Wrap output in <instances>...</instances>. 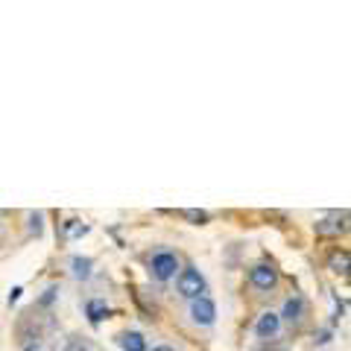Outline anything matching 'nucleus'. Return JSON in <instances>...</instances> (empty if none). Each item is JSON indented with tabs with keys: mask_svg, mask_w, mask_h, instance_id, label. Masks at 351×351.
Returning a JSON list of instances; mask_svg holds the SVG:
<instances>
[{
	"mask_svg": "<svg viewBox=\"0 0 351 351\" xmlns=\"http://www.w3.org/2000/svg\"><path fill=\"white\" fill-rule=\"evenodd\" d=\"M182 269V263H179V255L170 249H158V252H152V258H149V276L156 278V281H170L176 278V272Z\"/></svg>",
	"mask_w": 351,
	"mask_h": 351,
	"instance_id": "f257e3e1",
	"label": "nucleus"
},
{
	"mask_svg": "<svg viewBox=\"0 0 351 351\" xmlns=\"http://www.w3.org/2000/svg\"><path fill=\"white\" fill-rule=\"evenodd\" d=\"M176 287H179V293L184 295V299H199V295H205L208 290V284L202 278V272L196 269V267H184L179 269V276H176Z\"/></svg>",
	"mask_w": 351,
	"mask_h": 351,
	"instance_id": "f03ea898",
	"label": "nucleus"
},
{
	"mask_svg": "<svg viewBox=\"0 0 351 351\" xmlns=\"http://www.w3.org/2000/svg\"><path fill=\"white\" fill-rule=\"evenodd\" d=\"M313 232L319 237H339V234H346L348 232V211H337V214L325 217V219H316Z\"/></svg>",
	"mask_w": 351,
	"mask_h": 351,
	"instance_id": "7ed1b4c3",
	"label": "nucleus"
},
{
	"mask_svg": "<svg viewBox=\"0 0 351 351\" xmlns=\"http://www.w3.org/2000/svg\"><path fill=\"white\" fill-rule=\"evenodd\" d=\"M249 281H252V287H258V290H276V284H278V269L272 267V263H255V267L249 269Z\"/></svg>",
	"mask_w": 351,
	"mask_h": 351,
	"instance_id": "20e7f679",
	"label": "nucleus"
},
{
	"mask_svg": "<svg viewBox=\"0 0 351 351\" xmlns=\"http://www.w3.org/2000/svg\"><path fill=\"white\" fill-rule=\"evenodd\" d=\"M191 319L202 328H211L217 322V304L208 299V295H199V299L191 302Z\"/></svg>",
	"mask_w": 351,
	"mask_h": 351,
	"instance_id": "39448f33",
	"label": "nucleus"
},
{
	"mask_svg": "<svg viewBox=\"0 0 351 351\" xmlns=\"http://www.w3.org/2000/svg\"><path fill=\"white\" fill-rule=\"evenodd\" d=\"M278 331H281L278 313L267 311V313H261V316H258V322H255V334H258V339L269 343V339H276V337H278Z\"/></svg>",
	"mask_w": 351,
	"mask_h": 351,
	"instance_id": "423d86ee",
	"label": "nucleus"
},
{
	"mask_svg": "<svg viewBox=\"0 0 351 351\" xmlns=\"http://www.w3.org/2000/svg\"><path fill=\"white\" fill-rule=\"evenodd\" d=\"M304 316H307V302L302 299V295H290V299L284 302V307H281L278 319L290 322V325H299V322L304 319Z\"/></svg>",
	"mask_w": 351,
	"mask_h": 351,
	"instance_id": "0eeeda50",
	"label": "nucleus"
},
{
	"mask_svg": "<svg viewBox=\"0 0 351 351\" xmlns=\"http://www.w3.org/2000/svg\"><path fill=\"white\" fill-rule=\"evenodd\" d=\"M85 313H88V319H91L94 325H100L103 319H108V316H112V307H108L106 299H88V302H85Z\"/></svg>",
	"mask_w": 351,
	"mask_h": 351,
	"instance_id": "6e6552de",
	"label": "nucleus"
},
{
	"mask_svg": "<svg viewBox=\"0 0 351 351\" xmlns=\"http://www.w3.org/2000/svg\"><path fill=\"white\" fill-rule=\"evenodd\" d=\"M117 346L123 351H147V339L141 331H123L117 334Z\"/></svg>",
	"mask_w": 351,
	"mask_h": 351,
	"instance_id": "1a4fd4ad",
	"label": "nucleus"
},
{
	"mask_svg": "<svg viewBox=\"0 0 351 351\" xmlns=\"http://www.w3.org/2000/svg\"><path fill=\"white\" fill-rule=\"evenodd\" d=\"M71 272H73V278L88 281V278L94 276V261L91 258H82V255H73L71 258Z\"/></svg>",
	"mask_w": 351,
	"mask_h": 351,
	"instance_id": "9d476101",
	"label": "nucleus"
},
{
	"mask_svg": "<svg viewBox=\"0 0 351 351\" xmlns=\"http://www.w3.org/2000/svg\"><path fill=\"white\" fill-rule=\"evenodd\" d=\"M348 263H351L348 249H337V252H331V258H328V269L337 272V276H348Z\"/></svg>",
	"mask_w": 351,
	"mask_h": 351,
	"instance_id": "9b49d317",
	"label": "nucleus"
},
{
	"mask_svg": "<svg viewBox=\"0 0 351 351\" xmlns=\"http://www.w3.org/2000/svg\"><path fill=\"white\" fill-rule=\"evenodd\" d=\"M27 228H29V234L41 237L44 234V211H29L27 214Z\"/></svg>",
	"mask_w": 351,
	"mask_h": 351,
	"instance_id": "f8f14e48",
	"label": "nucleus"
},
{
	"mask_svg": "<svg viewBox=\"0 0 351 351\" xmlns=\"http://www.w3.org/2000/svg\"><path fill=\"white\" fill-rule=\"evenodd\" d=\"M62 232H64V237H82V234H88V226L85 223H80V219H68V223L62 226Z\"/></svg>",
	"mask_w": 351,
	"mask_h": 351,
	"instance_id": "ddd939ff",
	"label": "nucleus"
},
{
	"mask_svg": "<svg viewBox=\"0 0 351 351\" xmlns=\"http://www.w3.org/2000/svg\"><path fill=\"white\" fill-rule=\"evenodd\" d=\"M59 299V284H50L47 290H44L41 295H38V302H36V307H50L53 302Z\"/></svg>",
	"mask_w": 351,
	"mask_h": 351,
	"instance_id": "4468645a",
	"label": "nucleus"
},
{
	"mask_svg": "<svg viewBox=\"0 0 351 351\" xmlns=\"http://www.w3.org/2000/svg\"><path fill=\"white\" fill-rule=\"evenodd\" d=\"M184 219H193V223H208L211 219V214L208 211H193V208H188V211H182Z\"/></svg>",
	"mask_w": 351,
	"mask_h": 351,
	"instance_id": "2eb2a0df",
	"label": "nucleus"
},
{
	"mask_svg": "<svg viewBox=\"0 0 351 351\" xmlns=\"http://www.w3.org/2000/svg\"><path fill=\"white\" fill-rule=\"evenodd\" d=\"M21 351H44V348H41V343H24Z\"/></svg>",
	"mask_w": 351,
	"mask_h": 351,
	"instance_id": "dca6fc26",
	"label": "nucleus"
},
{
	"mask_svg": "<svg viewBox=\"0 0 351 351\" xmlns=\"http://www.w3.org/2000/svg\"><path fill=\"white\" fill-rule=\"evenodd\" d=\"M64 351H91V348H88V346H82V343H71V346L64 348Z\"/></svg>",
	"mask_w": 351,
	"mask_h": 351,
	"instance_id": "f3484780",
	"label": "nucleus"
},
{
	"mask_svg": "<svg viewBox=\"0 0 351 351\" xmlns=\"http://www.w3.org/2000/svg\"><path fill=\"white\" fill-rule=\"evenodd\" d=\"M21 293H24V290H21V287H15L12 293H9V304H12V302H18V299H21Z\"/></svg>",
	"mask_w": 351,
	"mask_h": 351,
	"instance_id": "a211bd4d",
	"label": "nucleus"
},
{
	"mask_svg": "<svg viewBox=\"0 0 351 351\" xmlns=\"http://www.w3.org/2000/svg\"><path fill=\"white\" fill-rule=\"evenodd\" d=\"M152 351H176V348H170V346H156Z\"/></svg>",
	"mask_w": 351,
	"mask_h": 351,
	"instance_id": "6ab92c4d",
	"label": "nucleus"
},
{
	"mask_svg": "<svg viewBox=\"0 0 351 351\" xmlns=\"http://www.w3.org/2000/svg\"><path fill=\"white\" fill-rule=\"evenodd\" d=\"M263 351H287V348H276V346H269V348H263Z\"/></svg>",
	"mask_w": 351,
	"mask_h": 351,
	"instance_id": "aec40b11",
	"label": "nucleus"
}]
</instances>
